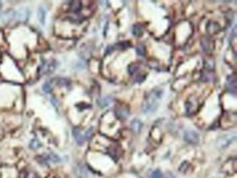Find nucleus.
<instances>
[{"label": "nucleus", "instance_id": "f257e3e1", "mask_svg": "<svg viewBox=\"0 0 237 178\" xmlns=\"http://www.w3.org/2000/svg\"><path fill=\"white\" fill-rule=\"evenodd\" d=\"M163 96V91L161 89H154L151 93L147 95L144 104H143V113L147 115L155 113L159 107V99Z\"/></svg>", "mask_w": 237, "mask_h": 178}, {"label": "nucleus", "instance_id": "f03ea898", "mask_svg": "<svg viewBox=\"0 0 237 178\" xmlns=\"http://www.w3.org/2000/svg\"><path fill=\"white\" fill-rule=\"evenodd\" d=\"M184 139L189 144H197L199 142V135L194 130H187L185 131Z\"/></svg>", "mask_w": 237, "mask_h": 178}, {"label": "nucleus", "instance_id": "7ed1b4c3", "mask_svg": "<svg viewBox=\"0 0 237 178\" xmlns=\"http://www.w3.org/2000/svg\"><path fill=\"white\" fill-rule=\"evenodd\" d=\"M226 89L229 92L236 94V77L235 75H229L226 81Z\"/></svg>", "mask_w": 237, "mask_h": 178}, {"label": "nucleus", "instance_id": "20e7f679", "mask_svg": "<svg viewBox=\"0 0 237 178\" xmlns=\"http://www.w3.org/2000/svg\"><path fill=\"white\" fill-rule=\"evenodd\" d=\"M130 113L128 110V108L126 107H117L115 109V116L117 117L118 119H126L127 117H129Z\"/></svg>", "mask_w": 237, "mask_h": 178}, {"label": "nucleus", "instance_id": "39448f33", "mask_svg": "<svg viewBox=\"0 0 237 178\" xmlns=\"http://www.w3.org/2000/svg\"><path fill=\"white\" fill-rule=\"evenodd\" d=\"M235 139V137H232V135H222V138H221L220 140H219V145L221 146V148H226V146H229V144H231V142L233 141V140Z\"/></svg>", "mask_w": 237, "mask_h": 178}, {"label": "nucleus", "instance_id": "423d86ee", "mask_svg": "<svg viewBox=\"0 0 237 178\" xmlns=\"http://www.w3.org/2000/svg\"><path fill=\"white\" fill-rule=\"evenodd\" d=\"M131 128L136 133H140L143 128V122L140 119H134L131 121Z\"/></svg>", "mask_w": 237, "mask_h": 178}, {"label": "nucleus", "instance_id": "0eeeda50", "mask_svg": "<svg viewBox=\"0 0 237 178\" xmlns=\"http://www.w3.org/2000/svg\"><path fill=\"white\" fill-rule=\"evenodd\" d=\"M72 132H73V137H74V140L77 141V143L81 145V144L84 142V140H85V139H84V135H82L81 130H80V129H78V128H74Z\"/></svg>", "mask_w": 237, "mask_h": 178}, {"label": "nucleus", "instance_id": "6e6552de", "mask_svg": "<svg viewBox=\"0 0 237 178\" xmlns=\"http://www.w3.org/2000/svg\"><path fill=\"white\" fill-rule=\"evenodd\" d=\"M70 11L73 13H78L80 10L82 9V2L80 1H72L70 2Z\"/></svg>", "mask_w": 237, "mask_h": 178}, {"label": "nucleus", "instance_id": "1a4fd4ad", "mask_svg": "<svg viewBox=\"0 0 237 178\" xmlns=\"http://www.w3.org/2000/svg\"><path fill=\"white\" fill-rule=\"evenodd\" d=\"M207 30L209 33H216L220 30V25H219L216 22H210L207 25Z\"/></svg>", "mask_w": 237, "mask_h": 178}, {"label": "nucleus", "instance_id": "9d476101", "mask_svg": "<svg viewBox=\"0 0 237 178\" xmlns=\"http://www.w3.org/2000/svg\"><path fill=\"white\" fill-rule=\"evenodd\" d=\"M201 45H202V48L204 52H210V48H211V39L209 37H203L202 41H201Z\"/></svg>", "mask_w": 237, "mask_h": 178}, {"label": "nucleus", "instance_id": "9b49d317", "mask_svg": "<svg viewBox=\"0 0 237 178\" xmlns=\"http://www.w3.org/2000/svg\"><path fill=\"white\" fill-rule=\"evenodd\" d=\"M112 101H113V96H105L99 99L98 105L101 106V107H106V106H108L112 103Z\"/></svg>", "mask_w": 237, "mask_h": 178}, {"label": "nucleus", "instance_id": "f8f14e48", "mask_svg": "<svg viewBox=\"0 0 237 178\" xmlns=\"http://www.w3.org/2000/svg\"><path fill=\"white\" fill-rule=\"evenodd\" d=\"M38 19L42 25H44V24H45V19H46V11L43 7H39L38 9Z\"/></svg>", "mask_w": 237, "mask_h": 178}, {"label": "nucleus", "instance_id": "ddd939ff", "mask_svg": "<svg viewBox=\"0 0 237 178\" xmlns=\"http://www.w3.org/2000/svg\"><path fill=\"white\" fill-rule=\"evenodd\" d=\"M46 156H47L48 162H53V163H59V162L61 161L60 157H59L57 154H54V153H50V154L46 155Z\"/></svg>", "mask_w": 237, "mask_h": 178}, {"label": "nucleus", "instance_id": "4468645a", "mask_svg": "<svg viewBox=\"0 0 237 178\" xmlns=\"http://www.w3.org/2000/svg\"><path fill=\"white\" fill-rule=\"evenodd\" d=\"M77 175L79 176V178H85L86 177V170L83 165L78 166V168H77Z\"/></svg>", "mask_w": 237, "mask_h": 178}, {"label": "nucleus", "instance_id": "2eb2a0df", "mask_svg": "<svg viewBox=\"0 0 237 178\" xmlns=\"http://www.w3.org/2000/svg\"><path fill=\"white\" fill-rule=\"evenodd\" d=\"M142 28H141L140 25H134V28H132V34L134 35V36H141L142 35Z\"/></svg>", "mask_w": 237, "mask_h": 178}, {"label": "nucleus", "instance_id": "dca6fc26", "mask_svg": "<svg viewBox=\"0 0 237 178\" xmlns=\"http://www.w3.org/2000/svg\"><path fill=\"white\" fill-rule=\"evenodd\" d=\"M151 178H164V176H163V174H162L161 170H153V172H152Z\"/></svg>", "mask_w": 237, "mask_h": 178}, {"label": "nucleus", "instance_id": "f3484780", "mask_svg": "<svg viewBox=\"0 0 237 178\" xmlns=\"http://www.w3.org/2000/svg\"><path fill=\"white\" fill-rule=\"evenodd\" d=\"M30 148H31V149H33V150H35V149L39 148V142L37 141L36 139H34V140H33V141L30 143Z\"/></svg>", "mask_w": 237, "mask_h": 178}, {"label": "nucleus", "instance_id": "a211bd4d", "mask_svg": "<svg viewBox=\"0 0 237 178\" xmlns=\"http://www.w3.org/2000/svg\"><path fill=\"white\" fill-rule=\"evenodd\" d=\"M138 67H134V64H130L129 66V68H128V71H129V73L130 74H134V72H136L137 70H138Z\"/></svg>", "mask_w": 237, "mask_h": 178}, {"label": "nucleus", "instance_id": "6ab92c4d", "mask_svg": "<svg viewBox=\"0 0 237 178\" xmlns=\"http://www.w3.org/2000/svg\"><path fill=\"white\" fill-rule=\"evenodd\" d=\"M43 90L45 91V93H50L52 92V86H50L49 83H45L43 86Z\"/></svg>", "mask_w": 237, "mask_h": 178}, {"label": "nucleus", "instance_id": "aec40b11", "mask_svg": "<svg viewBox=\"0 0 237 178\" xmlns=\"http://www.w3.org/2000/svg\"><path fill=\"white\" fill-rule=\"evenodd\" d=\"M136 52L138 55H140V56H144V50H143V48L141 47V46H138V47L136 48Z\"/></svg>", "mask_w": 237, "mask_h": 178}, {"label": "nucleus", "instance_id": "412c9836", "mask_svg": "<svg viewBox=\"0 0 237 178\" xmlns=\"http://www.w3.org/2000/svg\"><path fill=\"white\" fill-rule=\"evenodd\" d=\"M92 133H93V127H92V128H90L88 131H86L85 135H84V137H85L84 139H85V140H88V139L91 138V135H92Z\"/></svg>", "mask_w": 237, "mask_h": 178}, {"label": "nucleus", "instance_id": "4be33fe9", "mask_svg": "<svg viewBox=\"0 0 237 178\" xmlns=\"http://www.w3.org/2000/svg\"><path fill=\"white\" fill-rule=\"evenodd\" d=\"M114 48H115V46H108V47H107V50H106L105 54L108 55V54H110V53H113V52L115 50Z\"/></svg>", "mask_w": 237, "mask_h": 178}, {"label": "nucleus", "instance_id": "5701e85b", "mask_svg": "<svg viewBox=\"0 0 237 178\" xmlns=\"http://www.w3.org/2000/svg\"><path fill=\"white\" fill-rule=\"evenodd\" d=\"M144 79H145V74H140V78H139V79H136V82H139V83H140V82H142Z\"/></svg>", "mask_w": 237, "mask_h": 178}, {"label": "nucleus", "instance_id": "b1692460", "mask_svg": "<svg viewBox=\"0 0 237 178\" xmlns=\"http://www.w3.org/2000/svg\"><path fill=\"white\" fill-rule=\"evenodd\" d=\"M0 8H1V2H0Z\"/></svg>", "mask_w": 237, "mask_h": 178}]
</instances>
